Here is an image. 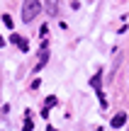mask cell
I'll return each mask as SVG.
<instances>
[{
	"label": "cell",
	"mask_w": 129,
	"mask_h": 131,
	"mask_svg": "<svg viewBox=\"0 0 129 131\" xmlns=\"http://www.w3.org/2000/svg\"><path fill=\"white\" fill-rule=\"evenodd\" d=\"M12 44H17V49H19L22 53L29 51V41H27V39H22L19 34H12Z\"/></svg>",
	"instance_id": "cell-2"
},
{
	"label": "cell",
	"mask_w": 129,
	"mask_h": 131,
	"mask_svg": "<svg viewBox=\"0 0 129 131\" xmlns=\"http://www.w3.org/2000/svg\"><path fill=\"white\" fill-rule=\"evenodd\" d=\"M3 22H5V27H12V17L10 15H3Z\"/></svg>",
	"instance_id": "cell-8"
},
{
	"label": "cell",
	"mask_w": 129,
	"mask_h": 131,
	"mask_svg": "<svg viewBox=\"0 0 129 131\" xmlns=\"http://www.w3.org/2000/svg\"><path fill=\"white\" fill-rule=\"evenodd\" d=\"M37 15H42V3L39 0H24L22 3V22H34Z\"/></svg>",
	"instance_id": "cell-1"
},
{
	"label": "cell",
	"mask_w": 129,
	"mask_h": 131,
	"mask_svg": "<svg viewBox=\"0 0 129 131\" xmlns=\"http://www.w3.org/2000/svg\"><path fill=\"white\" fill-rule=\"evenodd\" d=\"M56 102H58V100L54 97V95H49V97H46V102H44V107H42V117H49V109H51V107H56Z\"/></svg>",
	"instance_id": "cell-4"
},
{
	"label": "cell",
	"mask_w": 129,
	"mask_h": 131,
	"mask_svg": "<svg viewBox=\"0 0 129 131\" xmlns=\"http://www.w3.org/2000/svg\"><path fill=\"white\" fill-rule=\"evenodd\" d=\"M0 46H5V39H3V37H0Z\"/></svg>",
	"instance_id": "cell-9"
},
{
	"label": "cell",
	"mask_w": 129,
	"mask_h": 131,
	"mask_svg": "<svg viewBox=\"0 0 129 131\" xmlns=\"http://www.w3.org/2000/svg\"><path fill=\"white\" fill-rule=\"evenodd\" d=\"M32 126H34V122H32V114L27 112V117H24V126H22V131H32Z\"/></svg>",
	"instance_id": "cell-6"
},
{
	"label": "cell",
	"mask_w": 129,
	"mask_h": 131,
	"mask_svg": "<svg viewBox=\"0 0 129 131\" xmlns=\"http://www.w3.org/2000/svg\"><path fill=\"white\" fill-rule=\"evenodd\" d=\"M46 131H56V129H54V126H49V129H46Z\"/></svg>",
	"instance_id": "cell-10"
},
{
	"label": "cell",
	"mask_w": 129,
	"mask_h": 131,
	"mask_svg": "<svg viewBox=\"0 0 129 131\" xmlns=\"http://www.w3.org/2000/svg\"><path fill=\"white\" fill-rule=\"evenodd\" d=\"M46 10L51 17H56V0H46Z\"/></svg>",
	"instance_id": "cell-7"
},
{
	"label": "cell",
	"mask_w": 129,
	"mask_h": 131,
	"mask_svg": "<svg viewBox=\"0 0 129 131\" xmlns=\"http://www.w3.org/2000/svg\"><path fill=\"white\" fill-rule=\"evenodd\" d=\"M39 53H42V56H39V63H37V68H34L37 73H39V70H42L44 66H46V61H49V51H46L44 46H42V51H39Z\"/></svg>",
	"instance_id": "cell-5"
},
{
	"label": "cell",
	"mask_w": 129,
	"mask_h": 131,
	"mask_svg": "<svg viewBox=\"0 0 129 131\" xmlns=\"http://www.w3.org/2000/svg\"><path fill=\"white\" fill-rule=\"evenodd\" d=\"M127 124V114L124 112H117L115 117H112V129H122Z\"/></svg>",
	"instance_id": "cell-3"
}]
</instances>
